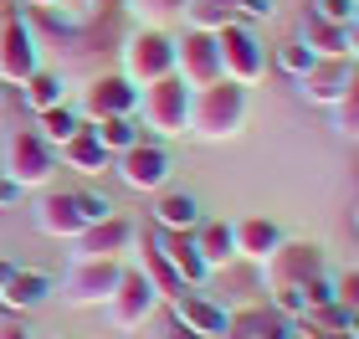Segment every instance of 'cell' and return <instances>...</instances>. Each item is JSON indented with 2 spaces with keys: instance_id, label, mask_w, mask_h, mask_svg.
Masks as SVG:
<instances>
[{
  "instance_id": "6da1fadb",
  "label": "cell",
  "mask_w": 359,
  "mask_h": 339,
  "mask_svg": "<svg viewBox=\"0 0 359 339\" xmlns=\"http://www.w3.org/2000/svg\"><path fill=\"white\" fill-rule=\"evenodd\" d=\"M247 113H252L247 88L231 83V77H216V83L190 93V134L205 144H226L247 128Z\"/></svg>"
},
{
  "instance_id": "7a4b0ae2",
  "label": "cell",
  "mask_w": 359,
  "mask_h": 339,
  "mask_svg": "<svg viewBox=\"0 0 359 339\" xmlns=\"http://www.w3.org/2000/svg\"><path fill=\"white\" fill-rule=\"evenodd\" d=\"M139 128L149 139H180L190 134V88L180 77H159V83L139 88V108H134Z\"/></svg>"
},
{
  "instance_id": "3957f363",
  "label": "cell",
  "mask_w": 359,
  "mask_h": 339,
  "mask_svg": "<svg viewBox=\"0 0 359 339\" xmlns=\"http://www.w3.org/2000/svg\"><path fill=\"white\" fill-rule=\"evenodd\" d=\"M216 52H221V77H231L241 88H257L272 67L267 41L257 36V26H247V21H226L216 31Z\"/></svg>"
},
{
  "instance_id": "277c9868",
  "label": "cell",
  "mask_w": 359,
  "mask_h": 339,
  "mask_svg": "<svg viewBox=\"0 0 359 339\" xmlns=\"http://www.w3.org/2000/svg\"><path fill=\"white\" fill-rule=\"evenodd\" d=\"M123 77L134 88H149L159 77H175V36L159 26H139L134 36H123Z\"/></svg>"
},
{
  "instance_id": "5b68a950",
  "label": "cell",
  "mask_w": 359,
  "mask_h": 339,
  "mask_svg": "<svg viewBox=\"0 0 359 339\" xmlns=\"http://www.w3.org/2000/svg\"><path fill=\"white\" fill-rule=\"evenodd\" d=\"M0 175H11L21 190H46V185H52V175H57V149L36 134V128H15V134L6 139Z\"/></svg>"
},
{
  "instance_id": "8992f818",
  "label": "cell",
  "mask_w": 359,
  "mask_h": 339,
  "mask_svg": "<svg viewBox=\"0 0 359 339\" xmlns=\"http://www.w3.org/2000/svg\"><path fill=\"white\" fill-rule=\"evenodd\" d=\"M170 170H175V159L165 149V139H149V134H144L134 149L113 154V175H118V185L123 190H139V196H159V190L170 185Z\"/></svg>"
},
{
  "instance_id": "52a82bcc",
  "label": "cell",
  "mask_w": 359,
  "mask_h": 339,
  "mask_svg": "<svg viewBox=\"0 0 359 339\" xmlns=\"http://www.w3.org/2000/svg\"><path fill=\"white\" fill-rule=\"evenodd\" d=\"M36 67H41L36 31L26 26L21 11H6V15H0V83H6V88H21Z\"/></svg>"
},
{
  "instance_id": "ba28073f",
  "label": "cell",
  "mask_w": 359,
  "mask_h": 339,
  "mask_svg": "<svg viewBox=\"0 0 359 339\" xmlns=\"http://www.w3.org/2000/svg\"><path fill=\"white\" fill-rule=\"evenodd\" d=\"M139 247V226L113 211L108 221H93L83 237L72 241V262H123Z\"/></svg>"
},
{
  "instance_id": "9c48e42d",
  "label": "cell",
  "mask_w": 359,
  "mask_h": 339,
  "mask_svg": "<svg viewBox=\"0 0 359 339\" xmlns=\"http://www.w3.org/2000/svg\"><path fill=\"white\" fill-rule=\"evenodd\" d=\"M103 309H108V324L113 329L134 334V329L149 324V314L159 309V293L149 288V278H144L139 267H123V278H118V288H113V298L103 303Z\"/></svg>"
},
{
  "instance_id": "30bf717a",
  "label": "cell",
  "mask_w": 359,
  "mask_h": 339,
  "mask_svg": "<svg viewBox=\"0 0 359 339\" xmlns=\"http://www.w3.org/2000/svg\"><path fill=\"white\" fill-rule=\"evenodd\" d=\"M318 272H323V247L318 241H283L262 262V283H267V293L272 288H303V283H313Z\"/></svg>"
},
{
  "instance_id": "8fae6325",
  "label": "cell",
  "mask_w": 359,
  "mask_h": 339,
  "mask_svg": "<svg viewBox=\"0 0 359 339\" xmlns=\"http://www.w3.org/2000/svg\"><path fill=\"white\" fill-rule=\"evenodd\" d=\"M175 77L185 83L190 93L216 83L221 77V52H216V31H190L185 36H175Z\"/></svg>"
},
{
  "instance_id": "7c38bea8",
  "label": "cell",
  "mask_w": 359,
  "mask_h": 339,
  "mask_svg": "<svg viewBox=\"0 0 359 339\" xmlns=\"http://www.w3.org/2000/svg\"><path fill=\"white\" fill-rule=\"evenodd\" d=\"M118 278H123V262H72V272L62 278V298L72 309H103Z\"/></svg>"
},
{
  "instance_id": "4fadbf2b",
  "label": "cell",
  "mask_w": 359,
  "mask_h": 339,
  "mask_svg": "<svg viewBox=\"0 0 359 339\" xmlns=\"http://www.w3.org/2000/svg\"><path fill=\"white\" fill-rule=\"evenodd\" d=\"M170 319L185 324L190 334H201V339H226V319H231V309H226L221 298L201 293V288H185V293L170 298Z\"/></svg>"
},
{
  "instance_id": "5bb4252c",
  "label": "cell",
  "mask_w": 359,
  "mask_h": 339,
  "mask_svg": "<svg viewBox=\"0 0 359 339\" xmlns=\"http://www.w3.org/2000/svg\"><path fill=\"white\" fill-rule=\"evenodd\" d=\"M354 62L349 57H318L313 67H308L298 77V93H303V103H313V108H334L339 98H344V88L354 83Z\"/></svg>"
},
{
  "instance_id": "9a60e30c",
  "label": "cell",
  "mask_w": 359,
  "mask_h": 339,
  "mask_svg": "<svg viewBox=\"0 0 359 339\" xmlns=\"http://www.w3.org/2000/svg\"><path fill=\"white\" fill-rule=\"evenodd\" d=\"M36 232L41 237H57V241H77L88 232V216H83L77 190H41V201H36Z\"/></svg>"
},
{
  "instance_id": "2e32d148",
  "label": "cell",
  "mask_w": 359,
  "mask_h": 339,
  "mask_svg": "<svg viewBox=\"0 0 359 339\" xmlns=\"http://www.w3.org/2000/svg\"><path fill=\"white\" fill-rule=\"evenodd\" d=\"M139 108V88L128 83L123 72H103V77H93L88 93H83V119L97 124V119H118V113H134Z\"/></svg>"
},
{
  "instance_id": "e0dca14e",
  "label": "cell",
  "mask_w": 359,
  "mask_h": 339,
  "mask_svg": "<svg viewBox=\"0 0 359 339\" xmlns=\"http://www.w3.org/2000/svg\"><path fill=\"white\" fill-rule=\"evenodd\" d=\"M226 339H298V324L272 303H241L226 319Z\"/></svg>"
},
{
  "instance_id": "ac0fdd59",
  "label": "cell",
  "mask_w": 359,
  "mask_h": 339,
  "mask_svg": "<svg viewBox=\"0 0 359 339\" xmlns=\"http://www.w3.org/2000/svg\"><path fill=\"white\" fill-rule=\"evenodd\" d=\"M231 232H236V262H252V267H262L287 241V232L272 216H241V221H231Z\"/></svg>"
},
{
  "instance_id": "d6986e66",
  "label": "cell",
  "mask_w": 359,
  "mask_h": 339,
  "mask_svg": "<svg viewBox=\"0 0 359 339\" xmlns=\"http://www.w3.org/2000/svg\"><path fill=\"white\" fill-rule=\"evenodd\" d=\"M149 241L165 252V262L180 272V283H185V288H205L210 283V267H205V257L195 252V237L190 232H159V226H154Z\"/></svg>"
},
{
  "instance_id": "ffe728a7",
  "label": "cell",
  "mask_w": 359,
  "mask_h": 339,
  "mask_svg": "<svg viewBox=\"0 0 359 339\" xmlns=\"http://www.w3.org/2000/svg\"><path fill=\"white\" fill-rule=\"evenodd\" d=\"M57 165H67V170H77V175H88V180H97V175L113 170V154L97 144L93 124H83V134H72V139L57 149Z\"/></svg>"
},
{
  "instance_id": "44dd1931",
  "label": "cell",
  "mask_w": 359,
  "mask_h": 339,
  "mask_svg": "<svg viewBox=\"0 0 359 339\" xmlns=\"http://www.w3.org/2000/svg\"><path fill=\"white\" fill-rule=\"evenodd\" d=\"M190 237H195V252L205 257L210 278H216L221 267H236V232H231V221H201Z\"/></svg>"
},
{
  "instance_id": "7402d4cb",
  "label": "cell",
  "mask_w": 359,
  "mask_h": 339,
  "mask_svg": "<svg viewBox=\"0 0 359 339\" xmlns=\"http://www.w3.org/2000/svg\"><path fill=\"white\" fill-rule=\"evenodd\" d=\"M205 216H201V201L190 196V190H159L154 196V226L159 232H195Z\"/></svg>"
},
{
  "instance_id": "603a6c76",
  "label": "cell",
  "mask_w": 359,
  "mask_h": 339,
  "mask_svg": "<svg viewBox=\"0 0 359 339\" xmlns=\"http://www.w3.org/2000/svg\"><path fill=\"white\" fill-rule=\"evenodd\" d=\"M52 278L46 272H31V267H15V278L0 288V309H11V314H26V309H41L46 293H52Z\"/></svg>"
},
{
  "instance_id": "cb8c5ba5",
  "label": "cell",
  "mask_w": 359,
  "mask_h": 339,
  "mask_svg": "<svg viewBox=\"0 0 359 339\" xmlns=\"http://www.w3.org/2000/svg\"><path fill=\"white\" fill-rule=\"evenodd\" d=\"M298 41H303L313 57H344V26L318 21L313 11H303V21H298Z\"/></svg>"
},
{
  "instance_id": "d4e9b609",
  "label": "cell",
  "mask_w": 359,
  "mask_h": 339,
  "mask_svg": "<svg viewBox=\"0 0 359 339\" xmlns=\"http://www.w3.org/2000/svg\"><path fill=\"white\" fill-rule=\"evenodd\" d=\"M21 103L31 108V113H46V108H57V103H67V88H62V72H52V67H36L21 83Z\"/></svg>"
},
{
  "instance_id": "484cf974",
  "label": "cell",
  "mask_w": 359,
  "mask_h": 339,
  "mask_svg": "<svg viewBox=\"0 0 359 339\" xmlns=\"http://www.w3.org/2000/svg\"><path fill=\"white\" fill-rule=\"evenodd\" d=\"M139 272L149 278V288L159 293V303H170L175 293H185V283H180V272L165 262V252L154 247V241H144V252H139Z\"/></svg>"
},
{
  "instance_id": "4316f807",
  "label": "cell",
  "mask_w": 359,
  "mask_h": 339,
  "mask_svg": "<svg viewBox=\"0 0 359 339\" xmlns=\"http://www.w3.org/2000/svg\"><path fill=\"white\" fill-rule=\"evenodd\" d=\"M83 113H77L72 103H57V108H46V113H36V134L52 144V149H62V144H67L72 134H83Z\"/></svg>"
},
{
  "instance_id": "83f0119b",
  "label": "cell",
  "mask_w": 359,
  "mask_h": 339,
  "mask_svg": "<svg viewBox=\"0 0 359 339\" xmlns=\"http://www.w3.org/2000/svg\"><path fill=\"white\" fill-rule=\"evenodd\" d=\"M93 134H97V144H103L108 154H123V149H134V144L144 139V128H139L134 113H118V119H97Z\"/></svg>"
},
{
  "instance_id": "f1b7e54d",
  "label": "cell",
  "mask_w": 359,
  "mask_h": 339,
  "mask_svg": "<svg viewBox=\"0 0 359 339\" xmlns=\"http://www.w3.org/2000/svg\"><path fill=\"white\" fill-rule=\"evenodd\" d=\"M123 6L139 26H159V31H170L185 15V0H123Z\"/></svg>"
},
{
  "instance_id": "f546056e",
  "label": "cell",
  "mask_w": 359,
  "mask_h": 339,
  "mask_svg": "<svg viewBox=\"0 0 359 339\" xmlns=\"http://www.w3.org/2000/svg\"><path fill=\"white\" fill-rule=\"evenodd\" d=\"M190 31H221L226 21H236L231 15V0H185V15H180Z\"/></svg>"
},
{
  "instance_id": "4dcf8cb0",
  "label": "cell",
  "mask_w": 359,
  "mask_h": 339,
  "mask_svg": "<svg viewBox=\"0 0 359 339\" xmlns=\"http://www.w3.org/2000/svg\"><path fill=\"white\" fill-rule=\"evenodd\" d=\"M272 62H277V72H287L292 77V83H298V77L308 72V67H313V52H308V46L298 41V36H292V41H277V52H272Z\"/></svg>"
},
{
  "instance_id": "1f68e13d",
  "label": "cell",
  "mask_w": 359,
  "mask_h": 339,
  "mask_svg": "<svg viewBox=\"0 0 359 339\" xmlns=\"http://www.w3.org/2000/svg\"><path fill=\"white\" fill-rule=\"evenodd\" d=\"M334 128L344 139H359V72H354V83L344 88V98L334 103Z\"/></svg>"
},
{
  "instance_id": "d6a6232c",
  "label": "cell",
  "mask_w": 359,
  "mask_h": 339,
  "mask_svg": "<svg viewBox=\"0 0 359 339\" xmlns=\"http://www.w3.org/2000/svg\"><path fill=\"white\" fill-rule=\"evenodd\" d=\"M308 11H313L318 21H334V26H349L354 21V0H313Z\"/></svg>"
},
{
  "instance_id": "836d02e7",
  "label": "cell",
  "mask_w": 359,
  "mask_h": 339,
  "mask_svg": "<svg viewBox=\"0 0 359 339\" xmlns=\"http://www.w3.org/2000/svg\"><path fill=\"white\" fill-rule=\"evenodd\" d=\"M303 298H308V309H323V303H339V293H334V278H329V272H318L313 283H303Z\"/></svg>"
},
{
  "instance_id": "e575fe53",
  "label": "cell",
  "mask_w": 359,
  "mask_h": 339,
  "mask_svg": "<svg viewBox=\"0 0 359 339\" xmlns=\"http://www.w3.org/2000/svg\"><path fill=\"white\" fill-rule=\"evenodd\" d=\"M77 201H83V216H88V226L113 216V201L103 196V190H77Z\"/></svg>"
},
{
  "instance_id": "d590c367",
  "label": "cell",
  "mask_w": 359,
  "mask_h": 339,
  "mask_svg": "<svg viewBox=\"0 0 359 339\" xmlns=\"http://www.w3.org/2000/svg\"><path fill=\"white\" fill-rule=\"evenodd\" d=\"M334 293H339V303H344L349 314H359V267L339 272V278H334Z\"/></svg>"
},
{
  "instance_id": "8d00e7d4",
  "label": "cell",
  "mask_w": 359,
  "mask_h": 339,
  "mask_svg": "<svg viewBox=\"0 0 359 339\" xmlns=\"http://www.w3.org/2000/svg\"><path fill=\"white\" fill-rule=\"evenodd\" d=\"M231 15H236V21H247V26H257V21H267V15H272V0H231Z\"/></svg>"
},
{
  "instance_id": "74e56055",
  "label": "cell",
  "mask_w": 359,
  "mask_h": 339,
  "mask_svg": "<svg viewBox=\"0 0 359 339\" xmlns=\"http://www.w3.org/2000/svg\"><path fill=\"white\" fill-rule=\"evenodd\" d=\"M52 11H62L67 21H93V0H57Z\"/></svg>"
},
{
  "instance_id": "f35d334b",
  "label": "cell",
  "mask_w": 359,
  "mask_h": 339,
  "mask_svg": "<svg viewBox=\"0 0 359 339\" xmlns=\"http://www.w3.org/2000/svg\"><path fill=\"white\" fill-rule=\"evenodd\" d=\"M15 201H21V185H15L11 175H0V211H11Z\"/></svg>"
},
{
  "instance_id": "ab89813d",
  "label": "cell",
  "mask_w": 359,
  "mask_h": 339,
  "mask_svg": "<svg viewBox=\"0 0 359 339\" xmlns=\"http://www.w3.org/2000/svg\"><path fill=\"white\" fill-rule=\"evenodd\" d=\"M344 57L359 67V21H349V26H344Z\"/></svg>"
},
{
  "instance_id": "60d3db41",
  "label": "cell",
  "mask_w": 359,
  "mask_h": 339,
  "mask_svg": "<svg viewBox=\"0 0 359 339\" xmlns=\"http://www.w3.org/2000/svg\"><path fill=\"white\" fill-rule=\"evenodd\" d=\"M0 339H36V334L21 329V324H0Z\"/></svg>"
},
{
  "instance_id": "b9f144b4",
  "label": "cell",
  "mask_w": 359,
  "mask_h": 339,
  "mask_svg": "<svg viewBox=\"0 0 359 339\" xmlns=\"http://www.w3.org/2000/svg\"><path fill=\"white\" fill-rule=\"evenodd\" d=\"M159 339H201V334H190L185 324H175V319H170V329H165V334H159Z\"/></svg>"
},
{
  "instance_id": "7bdbcfd3",
  "label": "cell",
  "mask_w": 359,
  "mask_h": 339,
  "mask_svg": "<svg viewBox=\"0 0 359 339\" xmlns=\"http://www.w3.org/2000/svg\"><path fill=\"white\" fill-rule=\"evenodd\" d=\"M11 278H15V262H11V257H0V288H6Z\"/></svg>"
},
{
  "instance_id": "ee69618b",
  "label": "cell",
  "mask_w": 359,
  "mask_h": 339,
  "mask_svg": "<svg viewBox=\"0 0 359 339\" xmlns=\"http://www.w3.org/2000/svg\"><path fill=\"white\" fill-rule=\"evenodd\" d=\"M26 6H36V11H52V6H57V0H26Z\"/></svg>"
},
{
  "instance_id": "f6af8a7d",
  "label": "cell",
  "mask_w": 359,
  "mask_h": 339,
  "mask_svg": "<svg viewBox=\"0 0 359 339\" xmlns=\"http://www.w3.org/2000/svg\"><path fill=\"white\" fill-rule=\"evenodd\" d=\"M349 334H354V339H359V314H349Z\"/></svg>"
},
{
  "instance_id": "bcb514c9",
  "label": "cell",
  "mask_w": 359,
  "mask_h": 339,
  "mask_svg": "<svg viewBox=\"0 0 359 339\" xmlns=\"http://www.w3.org/2000/svg\"><path fill=\"white\" fill-rule=\"evenodd\" d=\"M329 339H354V334H329Z\"/></svg>"
},
{
  "instance_id": "7dc6e473",
  "label": "cell",
  "mask_w": 359,
  "mask_h": 339,
  "mask_svg": "<svg viewBox=\"0 0 359 339\" xmlns=\"http://www.w3.org/2000/svg\"><path fill=\"white\" fill-rule=\"evenodd\" d=\"M36 339H62V334H36Z\"/></svg>"
},
{
  "instance_id": "c3c4849f",
  "label": "cell",
  "mask_w": 359,
  "mask_h": 339,
  "mask_svg": "<svg viewBox=\"0 0 359 339\" xmlns=\"http://www.w3.org/2000/svg\"><path fill=\"white\" fill-rule=\"evenodd\" d=\"M0 103H6V83H0Z\"/></svg>"
},
{
  "instance_id": "681fc988",
  "label": "cell",
  "mask_w": 359,
  "mask_h": 339,
  "mask_svg": "<svg viewBox=\"0 0 359 339\" xmlns=\"http://www.w3.org/2000/svg\"><path fill=\"white\" fill-rule=\"evenodd\" d=\"M354 21H359V0H354Z\"/></svg>"
},
{
  "instance_id": "f907efd6",
  "label": "cell",
  "mask_w": 359,
  "mask_h": 339,
  "mask_svg": "<svg viewBox=\"0 0 359 339\" xmlns=\"http://www.w3.org/2000/svg\"><path fill=\"white\" fill-rule=\"evenodd\" d=\"M354 226H359V211H354Z\"/></svg>"
}]
</instances>
